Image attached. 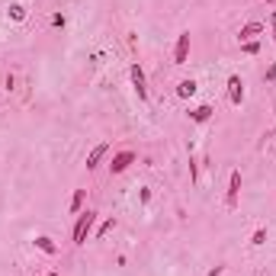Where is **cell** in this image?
I'll return each mask as SVG.
<instances>
[{
    "instance_id": "cell-1",
    "label": "cell",
    "mask_w": 276,
    "mask_h": 276,
    "mask_svg": "<svg viewBox=\"0 0 276 276\" xmlns=\"http://www.w3.org/2000/svg\"><path fill=\"white\" fill-rule=\"evenodd\" d=\"M93 225H97V212H93V209H87V212L77 215V225H74V244H77V247L87 244V235L93 231Z\"/></svg>"
},
{
    "instance_id": "cell-2",
    "label": "cell",
    "mask_w": 276,
    "mask_h": 276,
    "mask_svg": "<svg viewBox=\"0 0 276 276\" xmlns=\"http://www.w3.org/2000/svg\"><path fill=\"white\" fill-rule=\"evenodd\" d=\"M132 164H135V151H119V154H113V161H109V174H125Z\"/></svg>"
},
{
    "instance_id": "cell-3",
    "label": "cell",
    "mask_w": 276,
    "mask_h": 276,
    "mask_svg": "<svg viewBox=\"0 0 276 276\" xmlns=\"http://www.w3.org/2000/svg\"><path fill=\"white\" fill-rule=\"evenodd\" d=\"M228 103L231 106H241V103H244V81H241V74L228 77Z\"/></svg>"
},
{
    "instance_id": "cell-4",
    "label": "cell",
    "mask_w": 276,
    "mask_h": 276,
    "mask_svg": "<svg viewBox=\"0 0 276 276\" xmlns=\"http://www.w3.org/2000/svg\"><path fill=\"white\" fill-rule=\"evenodd\" d=\"M128 74H132V84H135V93H138V100H148V81H145V71H142V64H132L128 67Z\"/></svg>"
},
{
    "instance_id": "cell-5",
    "label": "cell",
    "mask_w": 276,
    "mask_h": 276,
    "mask_svg": "<svg viewBox=\"0 0 276 276\" xmlns=\"http://www.w3.org/2000/svg\"><path fill=\"white\" fill-rule=\"evenodd\" d=\"M238 193H241V170H231L228 193H225V205H228V209H235V205H238Z\"/></svg>"
},
{
    "instance_id": "cell-6",
    "label": "cell",
    "mask_w": 276,
    "mask_h": 276,
    "mask_svg": "<svg viewBox=\"0 0 276 276\" xmlns=\"http://www.w3.org/2000/svg\"><path fill=\"white\" fill-rule=\"evenodd\" d=\"M186 58H189V32H180L174 45V64H186Z\"/></svg>"
},
{
    "instance_id": "cell-7",
    "label": "cell",
    "mask_w": 276,
    "mask_h": 276,
    "mask_svg": "<svg viewBox=\"0 0 276 276\" xmlns=\"http://www.w3.org/2000/svg\"><path fill=\"white\" fill-rule=\"evenodd\" d=\"M106 154H109V142H100L97 148H93V151L87 154V170H93V167H100V161L106 158Z\"/></svg>"
},
{
    "instance_id": "cell-8",
    "label": "cell",
    "mask_w": 276,
    "mask_h": 276,
    "mask_svg": "<svg viewBox=\"0 0 276 276\" xmlns=\"http://www.w3.org/2000/svg\"><path fill=\"white\" fill-rule=\"evenodd\" d=\"M260 32H263V23H247V26H241V32H238V39L241 42H254L257 36H260Z\"/></svg>"
},
{
    "instance_id": "cell-9",
    "label": "cell",
    "mask_w": 276,
    "mask_h": 276,
    "mask_svg": "<svg viewBox=\"0 0 276 276\" xmlns=\"http://www.w3.org/2000/svg\"><path fill=\"white\" fill-rule=\"evenodd\" d=\"M196 90H199V84H196L193 77H186V81H180V84H177V97H180V100L196 97Z\"/></svg>"
},
{
    "instance_id": "cell-10",
    "label": "cell",
    "mask_w": 276,
    "mask_h": 276,
    "mask_svg": "<svg viewBox=\"0 0 276 276\" xmlns=\"http://www.w3.org/2000/svg\"><path fill=\"white\" fill-rule=\"evenodd\" d=\"M36 247H39L42 254H48V257H55V254H58V244H55V241H51L48 235H39V238H36Z\"/></svg>"
},
{
    "instance_id": "cell-11",
    "label": "cell",
    "mask_w": 276,
    "mask_h": 276,
    "mask_svg": "<svg viewBox=\"0 0 276 276\" xmlns=\"http://www.w3.org/2000/svg\"><path fill=\"white\" fill-rule=\"evenodd\" d=\"M212 113H215V109L202 103V106H196L193 113H189V119H193V122H209V119H212Z\"/></svg>"
},
{
    "instance_id": "cell-12",
    "label": "cell",
    "mask_w": 276,
    "mask_h": 276,
    "mask_svg": "<svg viewBox=\"0 0 276 276\" xmlns=\"http://www.w3.org/2000/svg\"><path fill=\"white\" fill-rule=\"evenodd\" d=\"M84 199H87V189H74V196H71V205H67V209L81 215V209H84Z\"/></svg>"
},
{
    "instance_id": "cell-13",
    "label": "cell",
    "mask_w": 276,
    "mask_h": 276,
    "mask_svg": "<svg viewBox=\"0 0 276 276\" xmlns=\"http://www.w3.org/2000/svg\"><path fill=\"white\" fill-rule=\"evenodd\" d=\"M10 20H16V23L26 20V7L23 4H10Z\"/></svg>"
},
{
    "instance_id": "cell-14",
    "label": "cell",
    "mask_w": 276,
    "mask_h": 276,
    "mask_svg": "<svg viewBox=\"0 0 276 276\" xmlns=\"http://www.w3.org/2000/svg\"><path fill=\"white\" fill-rule=\"evenodd\" d=\"M113 228H116V219H106V222H103V225L97 228V238H106V235H109Z\"/></svg>"
},
{
    "instance_id": "cell-15",
    "label": "cell",
    "mask_w": 276,
    "mask_h": 276,
    "mask_svg": "<svg viewBox=\"0 0 276 276\" xmlns=\"http://www.w3.org/2000/svg\"><path fill=\"white\" fill-rule=\"evenodd\" d=\"M241 51H244V55H257V51H260V42H241Z\"/></svg>"
},
{
    "instance_id": "cell-16",
    "label": "cell",
    "mask_w": 276,
    "mask_h": 276,
    "mask_svg": "<svg viewBox=\"0 0 276 276\" xmlns=\"http://www.w3.org/2000/svg\"><path fill=\"white\" fill-rule=\"evenodd\" d=\"M263 241H266V228H257L254 235H251V244H254V247H260Z\"/></svg>"
},
{
    "instance_id": "cell-17",
    "label": "cell",
    "mask_w": 276,
    "mask_h": 276,
    "mask_svg": "<svg viewBox=\"0 0 276 276\" xmlns=\"http://www.w3.org/2000/svg\"><path fill=\"white\" fill-rule=\"evenodd\" d=\"M266 81H276V64H270V67H266Z\"/></svg>"
},
{
    "instance_id": "cell-18",
    "label": "cell",
    "mask_w": 276,
    "mask_h": 276,
    "mask_svg": "<svg viewBox=\"0 0 276 276\" xmlns=\"http://www.w3.org/2000/svg\"><path fill=\"white\" fill-rule=\"evenodd\" d=\"M270 23H273V39H276V10H273V16H270Z\"/></svg>"
},
{
    "instance_id": "cell-19",
    "label": "cell",
    "mask_w": 276,
    "mask_h": 276,
    "mask_svg": "<svg viewBox=\"0 0 276 276\" xmlns=\"http://www.w3.org/2000/svg\"><path fill=\"white\" fill-rule=\"evenodd\" d=\"M266 4H273V7H276V0H266Z\"/></svg>"
},
{
    "instance_id": "cell-20",
    "label": "cell",
    "mask_w": 276,
    "mask_h": 276,
    "mask_svg": "<svg viewBox=\"0 0 276 276\" xmlns=\"http://www.w3.org/2000/svg\"><path fill=\"white\" fill-rule=\"evenodd\" d=\"M45 276H58V273H45Z\"/></svg>"
}]
</instances>
